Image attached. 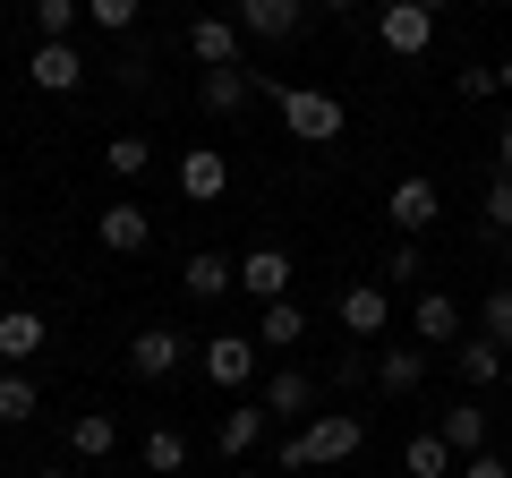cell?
<instances>
[{"label":"cell","mask_w":512,"mask_h":478,"mask_svg":"<svg viewBox=\"0 0 512 478\" xmlns=\"http://www.w3.org/2000/svg\"><path fill=\"white\" fill-rule=\"evenodd\" d=\"M180 282H188V299H222V291H231V257H214V248H188Z\"/></svg>","instance_id":"obj_24"},{"label":"cell","mask_w":512,"mask_h":478,"mask_svg":"<svg viewBox=\"0 0 512 478\" xmlns=\"http://www.w3.org/2000/svg\"><path fill=\"white\" fill-rule=\"evenodd\" d=\"M137 9H146V0H86V18H94V26H103V35H111V43H120V35H128V26H137Z\"/></svg>","instance_id":"obj_33"},{"label":"cell","mask_w":512,"mask_h":478,"mask_svg":"<svg viewBox=\"0 0 512 478\" xmlns=\"http://www.w3.org/2000/svg\"><path fill=\"white\" fill-rule=\"evenodd\" d=\"M350 9H359V0H350ZM376 9H384V0H376Z\"/></svg>","instance_id":"obj_42"},{"label":"cell","mask_w":512,"mask_h":478,"mask_svg":"<svg viewBox=\"0 0 512 478\" xmlns=\"http://www.w3.org/2000/svg\"><path fill=\"white\" fill-rule=\"evenodd\" d=\"M384 214H393V231H402V239H419L427 222L444 214V197H436V180H427V171H410V180H393V197H384Z\"/></svg>","instance_id":"obj_8"},{"label":"cell","mask_w":512,"mask_h":478,"mask_svg":"<svg viewBox=\"0 0 512 478\" xmlns=\"http://www.w3.org/2000/svg\"><path fill=\"white\" fill-rule=\"evenodd\" d=\"M180 359H188V333H171V325H146L137 342H128V368L146 376V385H163V376H180Z\"/></svg>","instance_id":"obj_9"},{"label":"cell","mask_w":512,"mask_h":478,"mask_svg":"<svg viewBox=\"0 0 512 478\" xmlns=\"http://www.w3.org/2000/svg\"><path fill=\"white\" fill-rule=\"evenodd\" d=\"M376 43L393 60H419L427 43H436V18H427L419 0H384V9H376Z\"/></svg>","instance_id":"obj_5"},{"label":"cell","mask_w":512,"mask_h":478,"mask_svg":"<svg viewBox=\"0 0 512 478\" xmlns=\"http://www.w3.org/2000/svg\"><path fill=\"white\" fill-rule=\"evenodd\" d=\"M265 427H274V419H265V402H231V410H222V419H214V444H222V453H231V461H248Z\"/></svg>","instance_id":"obj_18"},{"label":"cell","mask_w":512,"mask_h":478,"mask_svg":"<svg viewBox=\"0 0 512 478\" xmlns=\"http://www.w3.org/2000/svg\"><path fill=\"white\" fill-rule=\"evenodd\" d=\"M402 478H453V444L427 427V436H410L402 444Z\"/></svg>","instance_id":"obj_26"},{"label":"cell","mask_w":512,"mask_h":478,"mask_svg":"<svg viewBox=\"0 0 512 478\" xmlns=\"http://www.w3.org/2000/svg\"><path fill=\"white\" fill-rule=\"evenodd\" d=\"M453 478H512V461H504V453H470Z\"/></svg>","instance_id":"obj_34"},{"label":"cell","mask_w":512,"mask_h":478,"mask_svg":"<svg viewBox=\"0 0 512 478\" xmlns=\"http://www.w3.org/2000/svg\"><path fill=\"white\" fill-rule=\"evenodd\" d=\"M256 402H265V419H316V376L308 368H274Z\"/></svg>","instance_id":"obj_13"},{"label":"cell","mask_w":512,"mask_h":478,"mask_svg":"<svg viewBox=\"0 0 512 478\" xmlns=\"http://www.w3.org/2000/svg\"><path fill=\"white\" fill-rule=\"evenodd\" d=\"M231 478H256V470H248V461H239V470H231Z\"/></svg>","instance_id":"obj_39"},{"label":"cell","mask_w":512,"mask_h":478,"mask_svg":"<svg viewBox=\"0 0 512 478\" xmlns=\"http://www.w3.org/2000/svg\"><path fill=\"white\" fill-rule=\"evenodd\" d=\"M35 410H43V385L26 368H9V376H0V427H26Z\"/></svg>","instance_id":"obj_28"},{"label":"cell","mask_w":512,"mask_h":478,"mask_svg":"<svg viewBox=\"0 0 512 478\" xmlns=\"http://www.w3.org/2000/svg\"><path fill=\"white\" fill-rule=\"evenodd\" d=\"M384 325H393V291H384V282H350V291H342V333L376 342Z\"/></svg>","instance_id":"obj_14"},{"label":"cell","mask_w":512,"mask_h":478,"mask_svg":"<svg viewBox=\"0 0 512 478\" xmlns=\"http://www.w3.org/2000/svg\"><path fill=\"white\" fill-rule=\"evenodd\" d=\"M478 214H487V231H495V239H512V171H495V180H487Z\"/></svg>","instance_id":"obj_30"},{"label":"cell","mask_w":512,"mask_h":478,"mask_svg":"<svg viewBox=\"0 0 512 478\" xmlns=\"http://www.w3.org/2000/svg\"><path fill=\"white\" fill-rule=\"evenodd\" d=\"M274 111H282V129L299 137V146H333V137H342V94H325V86H282L274 94Z\"/></svg>","instance_id":"obj_2"},{"label":"cell","mask_w":512,"mask_h":478,"mask_svg":"<svg viewBox=\"0 0 512 478\" xmlns=\"http://www.w3.org/2000/svg\"><path fill=\"white\" fill-rule=\"evenodd\" d=\"M419 9H427V18H444V0H419Z\"/></svg>","instance_id":"obj_38"},{"label":"cell","mask_w":512,"mask_h":478,"mask_svg":"<svg viewBox=\"0 0 512 478\" xmlns=\"http://www.w3.org/2000/svg\"><path fill=\"white\" fill-rule=\"evenodd\" d=\"M86 69H94V60L77 52V43H35V60H26V77H35L43 94H77V86H86Z\"/></svg>","instance_id":"obj_10"},{"label":"cell","mask_w":512,"mask_h":478,"mask_svg":"<svg viewBox=\"0 0 512 478\" xmlns=\"http://www.w3.org/2000/svg\"><path fill=\"white\" fill-rule=\"evenodd\" d=\"M359 444H367V419H359V410H316V419L282 444V470H333V461H350Z\"/></svg>","instance_id":"obj_1"},{"label":"cell","mask_w":512,"mask_h":478,"mask_svg":"<svg viewBox=\"0 0 512 478\" xmlns=\"http://www.w3.org/2000/svg\"><path fill=\"white\" fill-rule=\"evenodd\" d=\"M197 368L214 376L222 393L256 385V333H205V350H197Z\"/></svg>","instance_id":"obj_6"},{"label":"cell","mask_w":512,"mask_h":478,"mask_svg":"<svg viewBox=\"0 0 512 478\" xmlns=\"http://www.w3.org/2000/svg\"><path fill=\"white\" fill-rule=\"evenodd\" d=\"M35 478H69V470H35Z\"/></svg>","instance_id":"obj_40"},{"label":"cell","mask_w":512,"mask_h":478,"mask_svg":"<svg viewBox=\"0 0 512 478\" xmlns=\"http://www.w3.org/2000/svg\"><path fill=\"white\" fill-rule=\"evenodd\" d=\"M376 385H384V393H419V385H427V350H419V342L376 350Z\"/></svg>","instance_id":"obj_21"},{"label":"cell","mask_w":512,"mask_h":478,"mask_svg":"<svg viewBox=\"0 0 512 478\" xmlns=\"http://www.w3.org/2000/svg\"><path fill=\"white\" fill-rule=\"evenodd\" d=\"M495 94H512V60H495Z\"/></svg>","instance_id":"obj_37"},{"label":"cell","mask_w":512,"mask_h":478,"mask_svg":"<svg viewBox=\"0 0 512 478\" xmlns=\"http://www.w3.org/2000/svg\"><path fill=\"white\" fill-rule=\"evenodd\" d=\"M94 239H103L111 257H137V248H154V222H146V205H103V214H94Z\"/></svg>","instance_id":"obj_12"},{"label":"cell","mask_w":512,"mask_h":478,"mask_svg":"<svg viewBox=\"0 0 512 478\" xmlns=\"http://www.w3.org/2000/svg\"><path fill=\"white\" fill-rule=\"evenodd\" d=\"M171 180H180V197H188V205H214L222 188H231V163H222L214 146H188V154H180V171H171Z\"/></svg>","instance_id":"obj_16"},{"label":"cell","mask_w":512,"mask_h":478,"mask_svg":"<svg viewBox=\"0 0 512 478\" xmlns=\"http://www.w3.org/2000/svg\"><path fill=\"white\" fill-rule=\"evenodd\" d=\"M231 26L256 35V43H282V35L308 26V0H231Z\"/></svg>","instance_id":"obj_7"},{"label":"cell","mask_w":512,"mask_h":478,"mask_svg":"<svg viewBox=\"0 0 512 478\" xmlns=\"http://www.w3.org/2000/svg\"><path fill=\"white\" fill-rule=\"evenodd\" d=\"M453 86H461V103H487V94H495V69H461Z\"/></svg>","instance_id":"obj_35"},{"label":"cell","mask_w":512,"mask_h":478,"mask_svg":"<svg viewBox=\"0 0 512 478\" xmlns=\"http://www.w3.org/2000/svg\"><path fill=\"white\" fill-rule=\"evenodd\" d=\"M410 325H419V342H461V299L453 291H419V308H410Z\"/></svg>","instance_id":"obj_19"},{"label":"cell","mask_w":512,"mask_h":478,"mask_svg":"<svg viewBox=\"0 0 512 478\" xmlns=\"http://www.w3.org/2000/svg\"><path fill=\"white\" fill-rule=\"evenodd\" d=\"M103 171L111 180H146L154 171V137H103Z\"/></svg>","instance_id":"obj_27"},{"label":"cell","mask_w":512,"mask_h":478,"mask_svg":"<svg viewBox=\"0 0 512 478\" xmlns=\"http://www.w3.org/2000/svg\"><path fill=\"white\" fill-rule=\"evenodd\" d=\"M26 18H35L43 43H69V26L86 18V0H26Z\"/></svg>","instance_id":"obj_29"},{"label":"cell","mask_w":512,"mask_h":478,"mask_svg":"<svg viewBox=\"0 0 512 478\" xmlns=\"http://www.w3.org/2000/svg\"><path fill=\"white\" fill-rule=\"evenodd\" d=\"M436 436L453 444V461L487 453V410H478V402H453V410H444V419H436Z\"/></svg>","instance_id":"obj_23"},{"label":"cell","mask_w":512,"mask_h":478,"mask_svg":"<svg viewBox=\"0 0 512 478\" xmlns=\"http://www.w3.org/2000/svg\"><path fill=\"white\" fill-rule=\"evenodd\" d=\"M427 274V257H419V239H393V257H384V291H410V282Z\"/></svg>","instance_id":"obj_32"},{"label":"cell","mask_w":512,"mask_h":478,"mask_svg":"<svg viewBox=\"0 0 512 478\" xmlns=\"http://www.w3.org/2000/svg\"><path fill=\"white\" fill-rule=\"evenodd\" d=\"M69 453H77V461L120 453V419H111V410H77V419H69Z\"/></svg>","instance_id":"obj_22"},{"label":"cell","mask_w":512,"mask_h":478,"mask_svg":"<svg viewBox=\"0 0 512 478\" xmlns=\"http://www.w3.org/2000/svg\"><path fill=\"white\" fill-rule=\"evenodd\" d=\"M453 368H461V385H470V393H487V385H504L512 350H495L487 333H461V342H453Z\"/></svg>","instance_id":"obj_17"},{"label":"cell","mask_w":512,"mask_h":478,"mask_svg":"<svg viewBox=\"0 0 512 478\" xmlns=\"http://www.w3.org/2000/svg\"><path fill=\"white\" fill-rule=\"evenodd\" d=\"M137 461H146L154 478H180V470H188V436H180V427H146V444H137Z\"/></svg>","instance_id":"obj_25"},{"label":"cell","mask_w":512,"mask_h":478,"mask_svg":"<svg viewBox=\"0 0 512 478\" xmlns=\"http://www.w3.org/2000/svg\"><path fill=\"white\" fill-rule=\"evenodd\" d=\"M239 26L231 18H188V60H197V69H239Z\"/></svg>","instance_id":"obj_15"},{"label":"cell","mask_w":512,"mask_h":478,"mask_svg":"<svg viewBox=\"0 0 512 478\" xmlns=\"http://www.w3.org/2000/svg\"><path fill=\"white\" fill-rule=\"evenodd\" d=\"M43 350H52V325H43L35 308H0V359H9V368H35Z\"/></svg>","instance_id":"obj_11"},{"label":"cell","mask_w":512,"mask_h":478,"mask_svg":"<svg viewBox=\"0 0 512 478\" xmlns=\"http://www.w3.org/2000/svg\"><path fill=\"white\" fill-rule=\"evenodd\" d=\"M478 325H487V342H495V350H512V282H495V291H487Z\"/></svg>","instance_id":"obj_31"},{"label":"cell","mask_w":512,"mask_h":478,"mask_svg":"<svg viewBox=\"0 0 512 478\" xmlns=\"http://www.w3.org/2000/svg\"><path fill=\"white\" fill-rule=\"evenodd\" d=\"M495 171H512V129H495Z\"/></svg>","instance_id":"obj_36"},{"label":"cell","mask_w":512,"mask_h":478,"mask_svg":"<svg viewBox=\"0 0 512 478\" xmlns=\"http://www.w3.org/2000/svg\"><path fill=\"white\" fill-rule=\"evenodd\" d=\"M256 94H282V86H274V77H265V69H248V60H239V69H205L197 103L214 111V120H231V111H248Z\"/></svg>","instance_id":"obj_4"},{"label":"cell","mask_w":512,"mask_h":478,"mask_svg":"<svg viewBox=\"0 0 512 478\" xmlns=\"http://www.w3.org/2000/svg\"><path fill=\"white\" fill-rule=\"evenodd\" d=\"M291 248H248V257L231 265V291H248L256 308H274V299H291Z\"/></svg>","instance_id":"obj_3"},{"label":"cell","mask_w":512,"mask_h":478,"mask_svg":"<svg viewBox=\"0 0 512 478\" xmlns=\"http://www.w3.org/2000/svg\"><path fill=\"white\" fill-rule=\"evenodd\" d=\"M0 188H9V171H0Z\"/></svg>","instance_id":"obj_41"},{"label":"cell","mask_w":512,"mask_h":478,"mask_svg":"<svg viewBox=\"0 0 512 478\" xmlns=\"http://www.w3.org/2000/svg\"><path fill=\"white\" fill-rule=\"evenodd\" d=\"M291 342H308V308H299V299L256 308V350H291Z\"/></svg>","instance_id":"obj_20"}]
</instances>
